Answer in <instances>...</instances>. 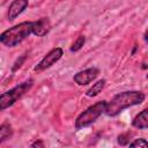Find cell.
Instances as JSON below:
<instances>
[{
	"label": "cell",
	"instance_id": "cell-13",
	"mask_svg": "<svg viewBox=\"0 0 148 148\" xmlns=\"http://www.w3.org/2000/svg\"><path fill=\"white\" fill-rule=\"evenodd\" d=\"M131 133H123V134H120L119 136H118V143L120 145V146H126V145H128L130 143V141H131Z\"/></svg>",
	"mask_w": 148,
	"mask_h": 148
},
{
	"label": "cell",
	"instance_id": "cell-15",
	"mask_svg": "<svg viewBox=\"0 0 148 148\" xmlns=\"http://www.w3.org/2000/svg\"><path fill=\"white\" fill-rule=\"evenodd\" d=\"M24 59H25V56H23V57H22L20 60H17V61L15 62V66L13 67V71H16V69H17V67H20V66H21V64L24 61Z\"/></svg>",
	"mask_w": 148,
	"mask_h": 148
},
{
	"label": "cell",
	"instance_id": "cell-8",
	"mask_svg": "<svg viewBox=\"0 0 148 148\" xmlns=\"http://www.w3.org/2000/svg\"><path fill=\"white\" fill-rule=\"evenodd\" d=\"M51 29V23L47 17H42L32 22V34L37 37L45 36Z\"/></svg>",
	"mask_w": 148,
	"mask_h": 148
},
{
	"label": "cell",
	"instance_id": "cell-4",
	"mask_svg": "<svg viewBox=\"0 0 148 148\" xmlns=\"http://www.w3.org/2000/svg\"><path fill=\"white\" fill-rule=\"evenodd\" d=\"M106 105V101H99L96 102L95 104L90 105L89 108H87L83 112H81L76 119H75V128L76 130H81L83 127H87L89 125H91L92 123H95L97 120V118L104 113V109Z\"/></svg>",
	"mask_w": 148,
	"mask_h": 148
},
{
	"label": "cell",
	"instance_id": "cell-16",
	"mask_svg": "<svg viewBox=\"0 0 148 148\" xmlns=\"http://www.w3.org/2000/svg\"><path fill=\"white\" fill-rule=\"evenodd\" d=\"M31 147H44V143L42 141H35L31 143Z\"/></svg>",
	"mask_w": 148,
	"mask_h": 148
},
{
	"label": "cell",
	"instance_id": "cell-6",
	"mask_svg": "<svg viewBox=\"0 0 148 148\" xmlns=\"http://www.w3.org/2000/svg\"><path fill=\"white\" fill-rule=\"evenodd\" d=\"M99 74V69L96 67H90L83 71L77 72L74 76H73V81L77 84V86H86L89 84L90 82H92Z\"/></svg>",
	"mask_w": 148,
	"mask_h": 148
},
{
	"label": "cell",
	"instance_id": "cell-5",
	"mask_svg": "<svg viewBox=\"0 0 148 148\" xmlns=\"http://www.w3.org/2000/svg\"><path fill=\"white\" fill-rule=\"evenodd\" d=\"M62 54H64V51H62L61 47H54V49H52V50L49 51V52L44 56V58L34 67V71H35L36 73H40V72H43V71L50 68L51 66H53L56 62H58V61L61 59Z\"/></svg>",
	"mask_w": 148,
	"mask_h": 148
},
{
	"label": "cell",
	"instance_id": "cell-9",
	"mask_svg": "<svg viewBox=\"0 0 148 148\" xmlns=\"http://www.w3.org/2000/svg\"><path fill=\"white\" fill-rule=\"evenodd\" d=\"M147 112L148 110L147 109H143L141 112H139L133 121H132V125L135 127V128H139V130H147L148 128V120H147Z\"/></svg>",
	"mask_w": 148,
	"mask_h": 148
},
{
	"label": "cell",
	"instance_id": "cell-7",
	"mask_svg": "<svg viewBox=\"0 0 148 148\" xmlns=\"http://www.w3.org/2000/svg\"><path fill=\"white\" fill-rule=\"evenodd\" d=\"M28 5H29L28 0H13V2L8 7V13H7L8 20L9 21L15 20L20 14H22L25 10Z\"/></svg>",
	"mask_w": 148,
	"mask_h": 148
},
{
	"label": "cell",
	"instance_id": "cell-12",
	"mask_svg": "<svg viewBox=\"0 0 148 148\" xmlns=\"http://www.w3.org/2000/svg\"><path fill=\"white\" fill-rule=\"evenodd\" d=\"M84 43H86V37L84 36H79L75 40H74V43L72 44V46H71V52H77V51H80L82 47H83V45H84Z\"/></svg>",
	"mask_w": 148,
	"mask_h": 148
},
{
	"label": "cell",
	"instance_id": "cell-10",
	"mask_svg": "<svg viewBox=\"0 0 148 148\" xmlns=\"http://www.w3.org/2000/svg\"><path fill=\"white\" fill-rule=\"evenodd\" d=\"M105 83H106V80H105V79L98 80L96 83L92 84V87H90V88L86 91V95H87L88 97H95V96H97V95H98L99 92H102V90L104 89Z\"/></svg>",
	"mask_w": 148,
	"mask_h": 148
},
{
	"label": "cell",
	"instance_id": "cell-3",
	"mask_svg": "<svg viewBox=\"0 0 148 148\" xmlns=\"http://www.w3.org/2000/svg\"><path fill=\"white\" fill-rule=\"evenodd\" d=\"M32 84H34V80L29 79L27 81L21 82L17 86H15L14 88L5 91L3 94H1L0 95V112L10 108L12 105H14L25 92H28L31 89Z\"/></svg>",
	"mask_w": 148,
	"mask_h": 148
},
{
	"label": "cell",
	"instance_id": "cell-11",
	"mask_svg": "<svg viewBox=\"0 0 148 148\" xmlns=\"http://www.w3.org/2000/svg\"><path fill=\"white\" fill-rule=\"evenodd\" d=\"M13 127L9 123H3L0 125V145L5 141H7L8 139H10L13 136Z\"/></svg>",
	"mask_w": 148,
	"mask_h": 148
},
{
	"label": "cell",
	"instance_id": "cell-14",
	"mask_svg": "<svg viewBox=\"0 0 148 148\" xmlns=\"http://www.w3.org/2000/svg\"><path fill=\"white\" fill-rule=\"evenodd\" d=\"M130 147H147L148 146V142L146 141V139H136L134 140L133 142H130L128 143Z\"/></svg>",
	"mask_w": 148,
	"mask_h": 148
},
{
	"label": "cell",
	"instance_id": "cell-2",
	"mask_svg": "<svg viewBox=\"0 0 148 148\" xmlns=\"http://www.w3.org/2000/svg\"><path fill=\"white\" fill-rule=\"evenodd\" d=\"M32 34V22H21L0 34V43L7 47H15Z\"/></svg>",
	"mask_w": 148,
	"mask_h": 148
},
{
	"label": "cell",
	"instance_id": "cell-1",
	"mask_svg": "<svg viewBox=\"0 0 148 148\" xmlns=\"http://www.w3.org/2000/svg\"><path fill=\"white\" fill-rule=\"evenodd\" d=\"M146 98V95L139 90H128L114 95L110 102H106L104 113L109 117H116L125 109L141 104Z\"/></svg>",
	"mask_w": 148,
	"mask_h": 148
}]
</instances>
